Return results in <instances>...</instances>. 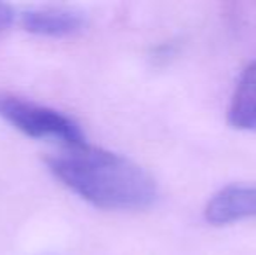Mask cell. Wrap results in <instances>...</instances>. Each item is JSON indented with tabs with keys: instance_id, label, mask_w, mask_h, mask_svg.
<instances>
[{
	"instance_id": "cell-1",
	"label": "cell",
	"mask_w": 256,
	"mask_h": 255,
	"mask_svg": "<svg viewBox=\"0 0 256 255\" xmlns=\"http://www.w3.org/2000/svg\"><path fill=\"white\" fill-rule=\"evenodd\" d=\"M49 171L72 192L103 210H142L157 199L154 177L122 154L88 142L48 157Z\"/></svg>"
},
{
	"instance_id": "cell-2",
	"label": "cell",
	"mask_w": 256,
	"mask_h": 255,
	"mask_svg": "<svg viewBox=\"0 0 256 255\" xmlns=\"http://www.w3.org/2000/svg\"><path fill=\"white\" fill-rule=\"evenodd\" d=\"M0 117L32 138L52 140L63 147L86 143L84 131L74 117L21 96L0 93Z\"/></svg>"
},
{
	"instance_id": "cell-3",
	"label": "cell",
	"mask_w": 256,
	"mask_h": 255,
	"mask_svg": "<svg viewBox=\"0 0 256 255\" xmlns=\"http://www.w3.org/2000/svg\"><path fill=\"white\" fill-rule=\"evenodd\" d=\"M204 217L212 225L256 218V185H228L208 201Z\"/></svg>"
},
{
	"instance_id": "cell-4",
	"label": "cell",
	"mask_w": 256,
	"mask_h": 255,
	"mask_svg": "<svg viewBox=\"0 0 256 255\" xmlns=\"http://www.w3.org/2000/svg\"><path fill=\"white\" fill-rule=\"evenodd\" d=\"M20 23L28 34L61 39L80 32L86 27V16L70 7H37L24 11Z\"/></svg>"
},
{
	"instance_id": "cell-5",
	"label": "cell",
	"mask_w": 256,
	"mask_h": 255,
	"mask_svg": "<svg viewBox=\"0 0 256 255\" xmlns=\"http://www.w3.org/2000/svg\"><path fill=\"white\" fill-rule=\"evenodd\" d=\"M226 116L232 128L242 131L256 129V62L248 65L240 74Z\"/></svg>"
},
{
	"instance_id": "cell-6",
	"label": "cell",
	"mask_w": 256,
	"mask_h": 255,
	"mask_svg": "<svg viewBox=\"0 0 256 255\" xmlns=\"http://www.w3.org/2000/svg\"><path fill=\"white\" fill-rule=\"evenodd\" d=\"M16 21V13H14L12 6L0 2V34L7 32Z\"/></svg>"
}]
</instances>
